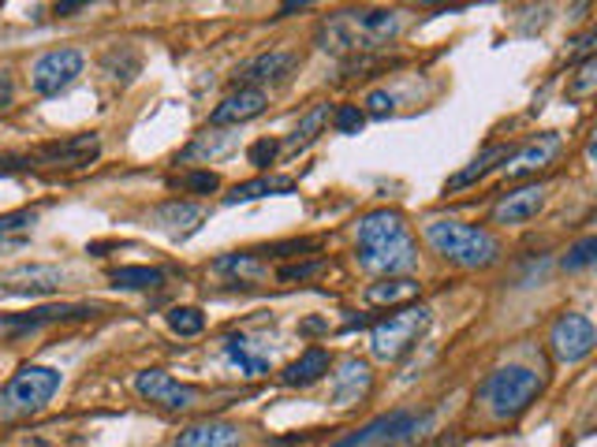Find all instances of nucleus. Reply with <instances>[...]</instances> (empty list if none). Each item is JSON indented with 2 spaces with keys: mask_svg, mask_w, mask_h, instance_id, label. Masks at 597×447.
<instances>
[{
  "mask_svg": "<svg viewBox=\"0 0 597 447\" xmlns=\"http://www.w3.org/2000/svg\"><path fill=\"white\" fill-rule=\"evenodd\" d=\"M426 243L445 261L459 264V269H490V264H496V258H501V243H496L490 227L464 224V221H430Z\"/></svg>",
  "mask_w": 597,
  "mask_h": 447,
  "instance_id": "3",
  "label": "nucleus"
},
{
  "mask_svg": "<svg viewBox=\"0 0 597 447\" xmlns=\"http://www.w3.org/2000/svg\"><path fill=\"white\" fill-rule=\"evenodd\" d=\"M359 264L377 277H400L419 264V243L396 209H377L359 221Z\"/></svg>",
  "mask_w": 597,
  "mask_h": 447,
  "instance_id": "2",
  "label": "nucleus"
},
{
  "mask_svg": "<svg viewBox=\"0 0 597 447\" xmlns=\"http://www.w3.org/2000/svg\"><path fill=\"white\" fill-rule=\"evenodd\" d=\"M172 447H239V428L229 422H198L184 428Z\"/></svg>",
  "mask_w": 597,
  "mask_h": 447,
  "instance_id": "20",
  "label": "nucleus"
},
{
  "mask_svg": "<svg viewBox=\"0 0 597 447\" xmlns=\"http://www.w3.org/2000/svg\"><path fill=\"white\" fill-rule=\"evenodd\" d=\"M288 190H295L292 176H258V179H250V184L232 187V195H224V205L255 202V198H266V195H288Z\"/></svg>",
  "mask_w": 597,
  "mask_h": 447,
  "instance_id": "22",
  "label": "nucleus"
},
{
  "mask_svg": "<svg viewBox=\"0 0 597 447\" xmlns=\"http://www.w3.org/2000/svg\"><path fill=\"white\" fill-rule=\"evenodd\" d=\"M374 388V373H370V362L366 358H343L340 369L332 373V385H329V396L337 407H355L363 403Z\"/></svg>",
  "mask_w": 597,
  "mask_h": 447,
  "instance_id": "13",
  "label": "nucleus"
},
{
  "mask_svg": "<svg viewBox=\"0 0 597 447\" xmlns=\"http://www.w3.org/2000/svg\"><path fill=\"white\" fill-rule=\"evenodd\" d=\"M594 254H597V239L594 235H586V239H578L572 250H567V258H564V272H578V269H586V264L594 261Z\"/></svg>",
  "mask_w": 597,
  "mask_h": 447,
  "instance_id": "34",
  "label": "nucleus"
},
{
  "mask_svg": "<svg viewBox=\"0 0 597 447\" xmlns=\"http://www.w3.org/2000/svg\"><path fill=\"white\" fill-rule=\"evenodd\" d=\"M57 391H60V369L23 366L4 388H0V422L12 425V422H23V417L38 414Z\"/></svg>",
  "mask_w": 597,
  "mask_h": 447,
  "instance_id": "5",
  "label": "nucleus"
},
{
  "mask_svg": "<svg viewBox=\"0 0 597 447\" xmlns=\"http://www.w3.org/2000/svg\"><path fill=\"white\" fill-rule=\"evenodd\" d=\"M134 391H139L142 399H150V403L165 407V410H191L198 399H202V391H198L195 385H184V380H176L165 369L134 373Z\"/></svg>",
  "mask_w": 597,
  "mask_h": 447,
  "instance_id": "9",
  "label": "nucleus"
},
{
  "mask_svg": "<svg viewBox=\"0 0 597 447\" xmlns=\"http://www.w3.org/2000/svg\"><path fill=\"white\" fill-rule=\"evenodd\" d=\"M34 221H38V213H8V216H0V235L23 232V227H31Z\"/></svg>",
  "mask_w": 597,
  "mask_h": 447,
  "instance_id": "38",
  "label": "nucleus"
},
{
  "mask_svg": "<svg viewBox=\"0 0 597 447\" xmlns=\"http://www.w3.org/2000/svg\"><path fill=\"white\" fill-rule=\"evenodd\" d=\"M261 113H266V94H261V90H235V94H229L210 113V127L213 131H221V127H239Z\"/></svg>",
  "mask_w": 597,
  "mask_h": 447,
  "instance_id": "15",
  "label": "nucleus"
},
{
  "mask_svg": "<svg viewBox=\"0 0 597 447\" xmlns=\"http://www.w3.org/2000/svg\"><path fill=\"white\" fill-rule=\"evenodd\" d=\"M68 280L65 269L57 264H20V269H8L0 277V291L4 295H52Z\"/></svg>",
  "mask_w": 597,
  "mask_h": 447,
  "instance_id": "11",
  "label": "nucleus"
},
{
  "mask_svg": "<svg viewBox=\"0 0 597 447\" xmlns=\"http://www.w3.org/2000/svg\"><path fill=\"white\" fill-rule=\"evenodd\" d=\"M538 396H541L538 369L519 366V362L493 369L490 377L482 380V388H478V399H482L496 422H515L519 414H527Z\"/></svg>",
  "mask_w": 597,
  "mask_h": 447,
  "instance_id": "4",
  "label": "nucleus"
},
{
  "mask_svg": "<svg viewBox=\"0 0 597 447\" xmlns=\"http://www.w3.org/2000/svg\"><path fill=\"white\" fill-rule=\"evenodd\" d=\"M202 221H206V209L195 202H165L161 209H153V224L165 227V232L176 235V239L191 235Z\"/></svg>",
  "mask_w": 597,
  "mask_h": 447,
  "instance_id": "19",
  "label": "nucleus"
},
{
  "mask_svg": "<svg viewBox=\"0 0 597 447\" xmlns=\"http://www.w3.org/2000/svg\"><path fill=\"white\" fill-rule=\"evenodd\" d=\"M430 321H433V309L422 303L403 306V309H396V314L382 317V321L370 328V351H374V358H382V362L403 358V354L426 336Z\"/></svg>",
  "mask_w": 597,
  "mask_h": 447,
  "instance_id": "6",
  "label": "nucleus"
},
{
  "mask_svg": "<svg viewBox=\"0 0 597 447\" xmlns=\"http://www.w3.org/2000/svg\"><path fill=\"white\" fill-rule=\"evenodd\" d=\"M396 34H400V12L393 8H343L318 26L314 42L329 57L348 60L385 49L396 42Z\"/></svg>",
  "mask_w": 597,
  "mask_h": 447,
  "instance_id": "1",
  "label": "nucleus"
},
{
  "mask_svg": "<svg viewBox=\"0 0 597 447\" xmlns=\"http://www.w3.org/2000/svg\"><path fill=\"white\" fill-rule=\"evenodd\" d=\"M94 309L86 306H42L26 317H4L8 328H42V325H57V321H79V317H90Z\"/></svg>",
  "mask_w": 597,
  "mask_h": 447,
  "instance_id": "25",
  "label": "nucleus"
},
{
  "mask_svg": "<svg viewBox=\"0 0 597 447\" xmlns=\"http://www.w3.org/2000/svg\"><path fill=\"white\" fill-rule=\"evenodd\" d=\"M332 120V108L329 105H314L311 113L303 116V120L295 123V131H292V139L284 142V150L288 153H298V150H306V145H314L321 139V131L329 127Z\"/></svg>",
  "mask_w": 597,
  "mask_h": 447,
  "instance_id": "21",
  "label": "nucleus"
},
{
  "mask_svg": "<svg viewBox=\"0 0 597 447\" xmlns=\"http://www.w3.org/2000/svg\"><path fill=\"white\" fill-rule=\"evenodd\" d=\"M232 145H235V134H224V131L202 134V139H198L191 150H187V161H195V157L216 161V157H224V153H232Z\"/></svg>",
  "mask_w": 597,
  "mask_h": 447,
  "instance_id": "30",
  "label": "nucleus"
},
{
  "mask_svg": "<svg viewBox=\"0 0 597 447\" xmlns=\"http://www.w3.org/2000/svg\"><path fill=\"white\" fill-rule=\"evenodd\" d=\"M430 428L433 414H407V410H400V414H393L385 433L374 440V447H422Z\"/></svg>",
  "mask_w": 597,
  "mask_h": 447,
  "instance_id": "17",
  "label": "nucleus"
},
{
  "mask_svg": "<svg viewBox=\"0 0 597 447\" xmlns=\"http://www.w3.org/2000/svg\"><path fill=\"white\" fill-rule=\"evenodd\" d=\"M594 86H597V60L590 57V60L578 63L575 75L567 79V97H572V102H590Z\"/></svg>",
  "mask_w": 597,
  "mask_h": 447,
  "instance_id": "31",
  "label": "nucleus"
},
{
  "mask_svg": "<svg viewBox=\"0 0 597 447\" xmlns=\"http://www.w3.org/2000/svg\"><path fill=\"white\" fill-rule=\"evenodd\" d=\"M176 187L195 190V195H210V190L221 187V179H216V172H191V176H184Z\"/></svg>",
  "mask_w": 597,
  "mask_h": 447,
  "instance_id": "36",
  "label": "nucleus"
},
{
  "mask_svg": "<svg viewBox=\"0 0 597 447\" xmlns=\"http://www.w3.org/2000/svg\"><path fill=\"white\" fill-rule=\"evenodd\" d=\"M459 444H464V436H459V433H452V428H448V433L433 436V440H426L422 447H459Z\"/></svg>",
  "mask_w": 597,
  "mask_h": 447,
  "instance_id": "41",
  "label": "nucleus"
},
{
  "mask_svg": "<svg viewBox=\"0 0 597 447\" xmlns=\"http://www.w3.org/2000/svg\"><path fill=\"white\" fill-rule=\"evenodd\" d=\"M83 68H86V60H83V52H79V49H52V52H45V57L34 60V68H31L34 94H42V97L60 94V90H68L71 82L83 75Z\"/></svg>",
  "mask_w": 597,
  "mask_h": 447,
  "instance_id": "7",
  "label": "nucleus"
},
{
  "mask_svg": "<svg viewBox=\"0 0 597 447\" xmlns=\"http://www.w3.org/2000/svg\"><path fill=\"white\" fill-rule=\"evenodd\" d=\"M224 354H229L232 366H239V373H247V377H266L269 373V358L250 346L247 336H229V340H224Z\"/></svg>",
  "mask_w": 597,
  "mask_h": 447,
  "instance_id": "24",
  "label": "nucleus"
},
{
  "mask_svg": "<svg viewBox=\"0 0 597 447\" xmlns=\"http://www.w3.org/2000/svg\"><path fill=\"white\" fill-rule=\"evenodd\" d=\"M560 153V134L557 131H549V134H541V139H534L527 150H519L512 161H504V176L508 179H523V176H530V172H541L549 161H553Z\"/></svg>",
  "mask_w": 597,
  "mask_h": 447,
  "instance_id": "18",
  "label": "nucleus"
},
{
  "mask_svg": "<svg viewBox=\"0 0 597 447\" xmlns=\"http://www.w3.org/2000/svg\"><path fill=\"white\" fill-rule=\"evenodd\" d=\"M325 261H311V264H288V269H280V280H306L314 277V272H321Z\"/></svg>",
  "mask_w": 597,
  "mask_h": 447,
  "instance_id": "40",
  "label": "nucleus"
},
{
  "mask_svg": "<svg viewBox=\"0 0 597 447\" xmlns=\"http://www.w3.org/2000/svg\"><path fill=\"white\" fill-rule=\"evenodd\" d=\"M168 328L176 336H198L206 328V317L198 306H176V309H168Z\"/></svg>",
  "mask_w": 597,
  "mask_h": 447,
  "instance_id": "32",
  "label": "nucleus"
},
{
  "mask_svg": "<svg viewBox=\"0 0 597 447\" xmlns=\"http://www.w3.org/2000/svg\"><path fill=\"white\" fill-rule=\"evenodd\" d=\"M102 153V139L94 131L90 134H71L65 142H49L38 150V161L42 164H57V168H83Z\"/></svg>",
  "mask_w": 597,
  "mask_h": 447,
  "instance_id": "14",
  "label": "nucleus"
},
{
  "mask_svg": "<svg viewBox=\"0 0 597 447\" xmlns=\"http://www.w3.org/2000/svg\"><path fill=\"white\" fill-rule=\"evenodd\" d=\"M329 369H332L329 351H325V346H306L295 362H288V366H284V373H280V385H284V388H311V385H318Z\"/></svg>",
  "mask_w": 597,
  "mask_h": 447,
  "instance_id": "16",
  "label": "nucleus"
},
{
  "mask_svg": "<svg viewBox=\"0 0 597 447\" xmlns=\"http://www.w3.org/2000/svg\"><path fill=\"white\" fill-rule=\"evenodd\" d=\"M216 272H224V277H235L239 284H255V280L266 277V261L258 258L255 250H235V254H224V258L213 261Z\"/></svg>",
  "mask_w": 597,
  "mask_h": 447,
  "instance_id": "23",
  "label": "nucleus"
},
{
  "mask_svg": "<svg viewBox=\"0 0 597 447\" xmlns=\"http://www.w3.org/2000/svg\"><path fill=\"white\" fill-rule=\"evenodd\" d=\"M12 102H15V79L8 68H0V113H8Z\"/></svg>",
  "mask_w": 597,
  "mask_h": 447,
  "instance_id": "39",
  "label": "nucleus"
},
{
  "mask_svg": "<svg viewBox=\"0 0 597 447\" xmlns=\"http://www.w3.org/2000/svg\"><path fill=\"white\" fill-rule=\"evenodd\" d=\"M594 343H597V332H594V321L586 314L557 317L553 332H549V351H553V358L564 362V366L583 362L586 354L594 351Z\"/></svg>",
  "mask_w": 597,
  "mask_h": 447,
  "instance_id": "8",
  "label": "nucleus"
},
{
  "mask_svg": "<svg viewBox=\"0 0 597 447\" xmlns=\"http://www.w3.org/2000/svg\"><path fill=\"white\" fill-rule=\"evenodd\" d=\"M108 280H113V287H120V291H150V287L165 284V272L150 269V264H124V269L108 272Z\"/></svg>",
  "mask_w": 597,
  "mask_h": 447,
  "instance_id": "27",
  "label": "nucleus"
},
{
  "mask_svg": "<svg viewBox=\"0 0 597 447\" xmlns=\"http://www.w3.org/2000/svg\"><path fill=\"white\" fill-rule=\"evenodd\" d=\"M393 105H396V97L388 94V90H374V94L366 97L363 116H374V120H385V116L393 113Z\"/></svg>",
  "mask_w": 597,
  "mask_h": 447,
  "instance_id": "37",
  "label": "nucleus"
},
{
  "mask_svg": "<svg viewBox=\"0 0 597 447\" xmlns=\"http://www.w3.org/2000/svg\"><path fill=\"white\" fill-rule=\"evenodd\" d=\"M277 153H280V142H273V139H261V142H255L247 150V161L255 164V168H269V164L277 161Z\"/></svg>",
  "mask_w": 597,
  "mask_h": 447,
  "instance_id": "35",
  "label": "nucleus"
},
{
  "mask_svg": "<svg viewBox=\"0 0 597 447\" xmlns=\"http://www.w3.org/2000/svg\"><path fill=\"white\" fill-rule=\"evenodd\" d=\"M567 45H572V57H583V52H586V57H590L594 34H583V38H575V42H567Z\"/></svg>",
  "mask_w": 597,
  "mask_h": 447,
  "instance_id": "42",
  "label": "nucleus"
},
{
  "mask_svg": "<svg viewBox=\"0 0 597 447\" xmlns=\"http://www.w3.org/2000/svg\"><path fill=\"white\" fill-rule=\"evenodd\" d=\"M419 295V284L414 280H385V284L366 287V303L370 306H396V303H411Z\"/></svg>",
  "mask_w": 597,
  "mask_h": 447,
  "instance_id": "28",
  "label": "nucleus"
},
{
  "mask_svg": "<svg viewBox=\"0 0 597 447\" xmlns=\"http://www.w3.org/2000/svg\"><path fill=\"white\" fill-rule=\"evenodd\" d=\"M496 161H508V145H490V150H482L475 161L467 164L464 172H456V176L448 179V190H464L470 184H478V179H482L485 172L496 168Z\"/></svg>",
  "mask_w": 597,
  "mask_h": 447,
  "instance_id": "26",
  "label": "nucleus"
},
{
  "mask_svg": "<svg viewBox=\"0 0 597 447\" xmlns=\"http://www.w3.org/2000/svg\"><path fill=\"white\" fill-rule=\"evenodd\" d=\"M363 123H366V116H363V108H359V105H337V108H332V127H337L340 134H359V131H363Z\"/></svg>",
  "mask_w": 597,
  "mask_h": 447,
  "instance_id": "33",
  "label": "nucleus"
},
{
  "mask_svg": "<svg viewBox=\"0 0 597 447\" xmlns=\"http://www.w3.org/2000/svg\"><path fill=\"white\" fill-rule=\"evenodd\" d=\"M546 209V184H523L508 190V195H501V202L493 205V224H527L534 216Z\"/></svg>",
  "mask_w": 597,
  "mask_h": 447,
  "instance_id": "12",
  "label": "nucleus"
},
{
  "mask_svg": "<svg viewBox=\"0 0 597 447\" xmlns=\"http://www.w3.org/2000/svg\"><path fill=\"white\" fill-rule=\"evenodd\" d=\"M102 68H105V71H108V75H113V79H124V82H131L134 75H139L142 60H139V52H134L131 45H120V49L105 52Z\"/></svg>",
  "mask_w": 597,
  "mask_h": 447,
  "instance_id": "29",
  "label": "nucleus"
},
{
  "mask_svg": "<svg viewBox=\"0 0 597 447\" xmlns=\"http://www.w3.org/2000/svg\"><path fill=\"white\" fill-rule=\"evenodd\" d=\"M295 68H298V57H295V52H288V49H269V52H261V57L247 60L239 71H235V86H239V90L277 86V82H284Z\"/></svg>",
  "mask_w": 597,
  "mask_h": 447,
  "instance_id": "10",
  "label": "nucleus"
},
{
  "mask_svg": "<svg viewBox=\"0 0 597 447\" xmlns=\"http://www.w3.org/2000/svg\"><path fill=\"white\" fill-rule=\"evenodd\" d=\"M86 4H57V15H71V12H83Z\"/></svg>",
  "mask_w": 597,
  "mask_h": 447,
  "instance_id": "43",
  "label": "nucleus"
}]
</instances>
